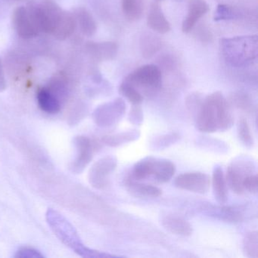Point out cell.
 <instances>
[{
	"label": "cell",
	"mask_w": 258,
	"mask_h": 258,
	"mask_svg": "<svg viewBox=\"0 0 258 258\" xmlns=\"http://www.w3.org/2000/svg\"><path fill=\"white\" fill-rule=\"evenodd\" d=\"M234 116L226 98L214 92L203 99L196 116L198 131L205 134L226 132L233 126Z\"/></svg>",
	"instance_id": "cell-1"
},
{
	"label": "cell",
	"mask_w": 258,
	"mask_h": 258,
	"mask_svg": "<svg viewBox=\"0 0 258 258\" xmlns=\"http://www.w3.org/2000/svg\"><path fill=\"white\" fill-rule=\"evenodd\" d=\"M34 14L40 32L50 34L58 40L69 38L76 29L73 13L61 9L52 1H44L34 7Z\"/></svg>",
	"instance_id": "cell-2"
},
{
	"label": "cell",
	"mask_w": 258,
	"mask_h": 258,
	"mask_svg": "<svg viewBox=\"0 0 258 258\" xmlns=\"http://www.w3.org/2000/svg\"><path fill=\"white\" fill-rule=\"evenodd\" d=\"M46 221L55 236L77 254L82 257L100 258L112 255L98 251L87 247L81 241L73 225L58 211L49 208L46 214Z\"/></svg>",
	"instance_id": "cell-3"
},
{
	"label": "cell",
	"mask_w": 258,
	"mask_h": 258,
	"mask_svg": "<svg viewBox=\"0 0 258 258\" xmlns=\"http://www.w3.org/2000/svg\"><path fill=\"white\" fill-rule=\"evenodd\" d=\"M221 50L228 64L243 67L251 64L258 55L257 37H237L221 40Z\"/></svg>",
	"instance_id": "cell-4"
},
{
	"label": "cell",
	"mask_w": 258,
	"mask_h": 258,
	"mask_svg": "<svg viewBox=\"0 0 258 258\" xmlns=\"http://www.w3.org/2000/svg\"><path fill=\"white\" fill-rule=\"evenodd\" d=\"M136 170L141 179L152 178L157 183L170 182L176 173V166L170 160L146 157L136 164Z\"/></svg>",
	"instance_id": "cell-5"
},
{
	"label": "cell",
	"mask_w": 258,
	"mask_h": 258,
	"mask_svg": "<svg viewBox=\"0 0 258 258\" xmlns=\"http://www.w3.org/2000/svg\"><path fill=\"white\" fill-rule=\"evenodd\" d=\"M124 81L135 87L142 95L151 96L161 88L162 75L158 66L146 64L130 74Z\"/></svg>",
	"instance_id": "cell-6"
},
{
	"label": "cell",
	"mask_w": 258,
	"mask_h": 258,
	"mask_svg": "<svg viewBox=\"0 0 258 258\" xmlns=\"http://www.w3.org/2000/svg\"><path fill=\"white\" fill-rule=\"evenodd\" d=\"M256 173V164L248 158L241 157L231 162L225 174L228 188L238 196L245 193L243 188V180L248 175Z\"/></svg>",
	"instance_id": "cell-7"
},
{
	"label": "cell",
	"mask_w": 258,
	"mask_h": 258,
	"mask_svg": "<svg viewBox=\"0 0 258 258\" xmlns=\"http://www.w3.org/2000/svg\"><path fill=\"white\" fill-rule=\"evenodd\" d=\"M126 111V105L121 98L102 104L93 112L95 123L101 127H109L121 120Z\"/></svg>",
	"instance_id": "cell-8"
},
{
	"label": "cell",
	"mask_w": 258,
	"mask_h": 258,
	"mask_svg": "<svg viewBox=\"0 0 258 258\" xmlns=\"http://www.w3.org/2000/svg\"><path fill=\"white\" fill-rule=\"evenodd\" d=\"M12 20L16 33L22 38H34L40 32L34 14V7H18L13 13Z\"/></svg>",
	"instance_id": "cell-9"
},
{
	"label": "cell",
	"mask_w": 258,
	"mask_h": 258,
	"mask_svg": "<svg viewBox=\"0 0 258 258\" xmlns=\"http://www.w3.org/2000/svg\"><path fill=\"white\" fill-rule=\"evenodd\" d=\"M117 167L116 157L108 155L96 161L90 169L89 180L98 189H103L109 184L110 176Z\"/></svg>",
	"instance_id": "cell-10"
},
{
	"label": "cell",
	"mask_w": 258,
	"mask_h": 258,
	"mask_svg": "<svg viewBox=\"0 0 258 258\" xmlns=\"http://www.w3.org/2000/svg\"><path fill=\"white\" fill-rule=\"evenodd\" d=\"M174 183L176 188L179 189L204 195L209 191L211 177L203 172H186L179 175L175 179Z\"/></svg>",
	"instance_id": "cell-11"
},
{
	"label": "cell",
	"mask_w": 258,
	"mask_h": 258,
	"mask_svg": "<svg viewBox=\"0 0 258 258\" xmlns=\"http://www.w3.org/2000/svg\"><path fill=\"white\" fill-rule=\"evenodd\" d=\"M208 11L209 7L205 0H189L188 14L182 22V32H190L199 19L206 15Z\"/></svg>",
	"instance_id": "cell-12"
},
{
	"label": "cell",
	"mask_w": 258,
	"mask_h": 258,
	"mask_svg": "<svg viewBox=\"0 0 258 258\" xmlns=\"http://www.w3.org/2000/svg\"><path fill=\"white\" fill-rule=\"evenodd\" d=\"M161 224L166 230L178 236L189 237L192 235L193 228L185 219L175 215H166L161 220Z\"/></svg>",
	"instance_id": "cell-13"
},
{
	"label": "cell",
	"mask_w": 258,
	"mask_h": 258,
	"mask_svg": "<svg viewBox=\"0 0 258 258\" xmlns=\"http://www.w3.org/2000/svg\"><path fill=\"white\" fill-rule=\"evenodd\" d=\"M213 217L230 223H242L245 219V209L243 206H223L208 209Z\"/></svg>",
	"instance_id": "cell-14"
},
{
	"label": "cell",
	"mask_w": 258,
	"mask_h": 258,
	"mask_svg": "<svg viewBox=\"0 0 258 258\" xmlns=\"http://www.w3.org/2000/svg\"><path fill=\"white\" fill-rule=\"evenodd\" d=\"M125 186L132 196L140 198H158L162 196V190L155 185L135 180L129 176L125 179Z\"/></svg>",
	"instance_id": "cell-15"
},
{
	"label": "cell",
	"mask_w": 258,
	"mask_h": 258,
	"mask_svg": "<svg viewBox=\"0 0 258 258\" xmlns=\"http://www.w3.org/2000/svg\"><path fill=\"white\" fill-rule=\"evenodd\" d=\"M76 146L79 154L75 161V169L76 171L81 172L93 159L95 149L93 142L86 137H78L76 139Z\"/></svg>",
	"instance_id": "cell-16"
},
{
	"label": "cell",
	"mask_w": 258,
	"mask_h": 258,
	"mask_svg": "<svg viewBox=\"0 0 258 258\" xmlns=\"http://www.w3.org/2000/svg\"><path fill=\"white\" fill-rule=\"evenodd\" d=\"M37 103L42 111L49 114H55L61 110L59 98L48 87L39 89L37 93Z\"/></svg>",
	"instance_id": "cell-17"
},
{
	"label": "cell",
	"mask_w": 258,
	"mask_h": 258,
	"mask_svg": "<svg viewBox=\"0 0 258 258\" xmlns=\"http://www.w3.org/2000/svg\"><path fill=\"white\" fill-rule=\"evenodd\" d=\"M147 22L151 29L159 34H166L170 31V24L164 16L162 9L158 3H153L151 5Z\"/></svg>",
	"instance_id": "cell-18"
},
{
	"label": "cell",
	"mask_w": 258,
	"mask_h": 258,
	"mask_svg": "<svg viewBox=\"0 0 258 258\" xmlns=\"http://www.w3.org/2000/svg\"><path fill=\"white\" fill-rule=\"evenodd\" d=\"M213 193L217 202L220 205L226 204L228 201V185L226 183L225 174L223 169L220 167L214 168L212 178L211 179Z\"/></svg>",
	"instance_id": "cell-19"
},
{
	"label": "cell",
	"mask_w": 258,
	"mask_h": 258,
	"mask_svg": "<svg viewBox=\"0 0 258 258\" xmlns=\"http://www.w3.org/2000/svg\"><path fill=\"white\" fill-rule=\"evenodd\" d=\"M89 53L99 61L112 59L117 55V46L113 42L89 43L87 46Z\"/></svg>",
	"instance_id": "cell-20"
},
{
	"label": "cell",
	"mask_w": 258,
	"mask_h": 258,
	"mask_svg": "<svg viewBox=\"0 0 258 258\" xmlns=\"http://www.w3.org/2000/svg\"><path fill=\"white\" fill-rule=\"evenodd\" d=\"M141 133L139 130L132 129L102 137L104 144L109 147L117 148L128 143H134L140 139Z\"/></svg>",
	"instance_id": "cell-21"
},
{
	"label": "cell",
	"mask_w": 258,
	"mask_h": 258,
	"mask_svg": "<svg viewBox=\"0 0 258 258\" xmlns=\"http://www.w3.org/2000/svg\"><path fill=\"white\" fill-rule=\"evenodd\" d=\"M73 14L77 25L79 26L81 32L84 35L92 37L96 34L97 30L96 21L87 9L80 7L74 11Z\"/></svg>",
	"instance_id": "cell-22"
},
{
	"label": "cell",
	"mask_w": 258,
	"mask_h": 258,
	"mask_svg": "<svg viewBox=\"0 0 258 258\" xmlns=\"http://www.w3.org/2000/svg\"><path fill=\"white\" fill-rule=\"evenodd\" d=\"M122 11L129 21L139 20L144 11L143 0H121Z\"/></svg>",
	"instance_id": "cell-23"
},
{
	"label": "cell",
	"mask_w": 258,
	"mask_h": 258,
	"mask_svg": "<svg viewBox=\"0 0 258 258\" xmlns=\"http://www.w3.org/2000/svg\"><path fill=\"white\" fill-rule=\"evenodd\" d=\"M244 255L248 258L258 257V232L251 230L244 235L242 241Z\"/></svg>",
	"instance_id": "cell-24"
},
{
	"label": "cell",
	"mask_w": 258,
	"mask_h": 258,
	"mask_svg": "<svg viewBox=\"0 0 258 258\" xmlns=\"http://www.w3.org/2000/svg\"><path fill=\"white\" fill-rule=\"evenodd\" d=\"M237 134L241 144L247 149H251L254 145L253 135L247 119L240 117L237 123Z\"/></svg>",
	"instance_id": "cell-25"
},
{
	"label": "cell",
	"mask_w": 258,
	"mask_h": 258,
	"mask_svg": "<svg viewBox=\"0 0 258 258\" xmlns=\"http://www.w3.org/2000/svg\"><path fill=\"white\" fill-rule=\"evenodd\" d=\"M161 47V41L156 36L146 34L142 37L141 51L146 58L153 56Z\"/></svg>",
	"instance_id": "cell-26"
},
{
	"label": "cell",
	"mask_w": 258,
	"mask_h": 258,
	"mask_svg": "<svg viewBox=\"0 0 258 258\" xmlns=\"http://www.w3.org/2000/svg\"><path fill=\"white\" fill-rule=\"evenodd\" d=\"M179 140L180 135L178 133L170 132L152 139L150 142V146L153 150H164L177 143Z\"/></svg>",
	"instance_id": "cell-27"
},
{
	"label": "cell",
	"mask_w": 258,
	"mask_h": 258,
	"mask_svg": "<svg viewBox=\"0 0 258 258\" xmlns=\"http://www.w3.org/2000/svg\"><path fill=\"white\" fill-rule=\"evenodd\" d=\"M119 90L132 105H140L143 102V96L140 92L125 81L120 84Z\"/></svg>",
	"instance_id": "cell-28"
},
{
	"label": "cell",
	"mask_w": 258,
	"mask_h": 258,
	"mask_svg": "<svg viewBox=\"0 0 258 258\" xmlns=\"http://www.w3.org/2000/svg\"><path fill=\"white\" fill-rule=\"evenodd\" d=\"M128 121L134 126H141L144 122V112L140 105H133L129 114Z\"/></svg>",
	"instance_id": "cell-29"
},
{
	"label": "cell",
	"mask_w": 258,
	"mask_h": 258,
	"mask_svg": "<svg viewBox=\"0 0 258 258\" xmlns=\"http://www.w3.org/2000/svg\"><path fill=\"white\" fill-rule=\"evenodd\" d=\"M237 17V13L232 7L226 5H219L216 12L215 20H232Z\"/></svg>",
	"instance_id": "cell-30"
},
{
	"label": "cell",
	"mask_w": 258,
	"mask_h": 258,
	"mask_svg": "<svg viewBox=\"0 0 258 258\" xmlns=\"http://www.w3.org/2000/svg\"><path fill=\"white\" fill-rule=\"evenodd\" d=\"M243 188L245 192L256 196L258 193V175L257 173L248 175L243 180Z\"/></svg>",
	"instance_id": "cell-31"
},
{
	"label": "cell",
	"mask_w": 258,
	"mask_h": 258,
	"mask_svg": "<svg viewBox=\"0 0 258 258\" xmlns=\"http://www.w3.org/2000/svg\"><path fill=\"white\" fill-rule=\"evenodd\" d=\"M16 258H44V255L32 247H21L14 255Z\"/></svg>",
	"instance_id": "cell-32"
},
{
	"label": "cell",
	"mask_w": 258,
	"mask_h": 258,
	"mask_svg": "<svg viewBox=\"0 0 258 258\" xmlns=\"http://www.w3.org/2000/svg\"><path fill=\"white\" fill-rule=\"evenodd\" d=\"M202 102H203V100L197 95H191L187 99L186 102H185L187 109H188V112L192 114L195 117H196V114H197L198 111H199V108L202 105Z\"/></svg>",
	"instance_id": "cell-33"
},
{
	"label": "cell",
	"mask_w": 258,
	"mask_h": 258,
	"mask_svg": "<svg viewBox=\"0 0 258 258\" xmlns=\"http://www.w3.org/2000/svg\"><path fill=\"white\" fill-rule=\"evenodd\" d=\"M234 102L235 105L242 111L247 113L253 112V104H251L247 98L240 97V99H237Z\"/></svg>",
	"instance_id": "cell-34"
},
{
	"label": "cell",
	"mask_w": 258,
	"mask_h": 258,
	"mask_svg": "<svg viewBox=\"0 0 258 258\" xmlns=\"http://www.w3.org/2000/svg\"><path fill=\"white\" fill-rule=\"evenodd\" d=\"M7 89V80H6L4 64L0 58V93H2Z\"/></svg>",
	"instance_id": "cell-35"
},
{
	"label": "cell",
	"mask_w": 258,
	"mask_h": 258,
	"mask_svg": "<svg viewBox=\"0 0 258 258\" xmlns=\"http://www.w3.org/2000/svg\"><path fill=\"white\" fill-rule=\"evenodd\" d=\"M155 1H161V0H155Z\"/></svg>",
	"instance_id": "cell-36"
}]
</instances>
